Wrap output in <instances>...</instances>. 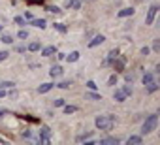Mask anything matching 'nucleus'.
<instances>
[{
	"mask_svg": "<svg viewBox=\"0 0 160 145\" xmlns=\"http://www.w3.org/2000/svg\"><path fill=\"white\" fill-rule=\"evenodd\" d=\"M94 124H96L98 130L109 132L111 128H113V124H115V115H100V117H96Z\"/></svg>",
	"mask_w": 160,
	"mask_h": 145,
	"instance_id": "1",
	"label": "nucleus"
},
{
	"mask_svg": "<svg viewBox=\"0 0 160 145\" xmlns=\"http://www.w3.org/2000/svg\"><path fill=\"white\" fill-rule=\"evenodd\" d=\"M156 126H158V115L153 113V115H149L145 119V123H143V126H141V134L147 136V134H151L153 130H156Z\"/></svg>",
	"mask_w": 160,
	"mask_h": 145,
	"instance_id": "2",
	"label": "nucleus"
},
{
	"mask_svg": "<svg viewBox=\"0 0 160 145\" xmlns=\"http://www.w3.org/2000/svg\"><path fill=\"white\" fill-rule=\"evenodd\" d=\"M156 12H158V4H153L147 12V17H145V25H153L154 23V17H156Z\"/></svg>",
	"mask_w": 160,
	"mask_h": 145,
	"instance_id": "3",
	"label": "nucleus"
},
{
	"mask_svg": "<svg viewBox=\"0 0 160 145\" xmlns=\"http://www.w3.org/2000/svg\"><path fill=\"white\" fill-rule=\"evenodd\" d=\"M49 136H51V128L49 126H42V130H40V143H49Z\"/></svg>",
	"mask_w": 160,
	"mask_h": 145,
	"instance_id": "4",
	"label": "nucleus"
},
{
	"mask_svg": "<svg viewBox=\"0 0 160 145\" xmlns=\"http://www.w3.org/2000/svg\"><path fill=\"white\" fill-rule=\"evenodd\" d=\"M125 62H126V59L119 55L117 59L111 62V64H113V68H115V72H122V70H125Z\"/></svg>",
	"mask_w": 160,
	"mask_h": 145,
	"instance_id": "5",
	"label": "nucleus"
},
{
	"mask_svg": "<svg viewBox=\"0 0 160 145\" xmlns=\"http://www.w3.org/2000/svg\"><path fill=\"white\" fill-rule=\"evenodd\" d=\"M106 41V38L102 34H98V36H94V38H92L90 41H89V47H96V45H100V44H104Z\"/></svg>",
	"mask_w": 160,
	"mask_h": 145,
	"instance_id": "6",
	"label": "nucleus"
},
{
	"mask_svg": "<svg viewBox=\"0 0 160 145\" xmlns=\"http://www.w3.org/2000/svg\"><path fill=\"white\" fill-rule=\"evenodd\" d=\"M113 98H115V102H125L128 96H126V92L122 91V89H117V91H115V94H113Z\"/></svg>",
	"mask_w": 160,
	"mask_h": 145,
	"instance_id": "7",
	"label": "nucleus"
},
{
	"mask_svg": "<svg viewBox=\"0 0 160 145\" xmlns=\"http://www.w3.org/2000/svg\"><path fill=\"white\" fill-rule=\"evenodd\" d=\"M55 53H56V47H55V45H47V47L42 49V57H53Z\"/></svg>",
	"mask_w": 160,
	"mask_h": 145,
	"instance_id": "8",
	"label": "nucleus"
},
{
	"mask_svg": "<svg viewBox=\"0 0 160 145\" xmlns=\"http://www.w3.org/2000/svg\"><path fill=\"white\" fill-rule=\"evenodd\" d=\"M158 87H160V85H158V83L153 79L151 83H147V85H145V89H147V92H149V94H153V92H156V91H158Z\"/></svg>",
	"mask_w": 160,
	"mask_h": 145,
	"instance_id": "9",
	"label": "nucleus"
},
{
	"mask_svg": "<svg viewBox=\"0 0 160 145\" xmlns=\"http://www.w3.org/2000/svg\"><path fill=\"white\" fill-rule=\"evenodd\" d=\"M30 25H32V27H36V28H45V27H47L45 19H32V21H30Z\"/></svg>",
	"mask_w": 160,
	"mask_h": 145,
	"instance_id": "10",
	"label": "nucleus"
},
{
	"mask_svg": "<svg viewBox=\"0 0 160 145\" xmlns=\"http://www.w3.org/2000/svg\"><path fill=\"white\" fill-rule=\"evenodd\" d=\"M134 12H136L134 8H125V9H121V12H119L117 15H119V17H132Z\"/></svg>",
	"mask_w": 160,
	"mask_h": 145,
	"instance_id": "11",
	"label": "nucleus"
},
{
	"mask_svg": "<svg viewBox=\"0 0 160 145\" xmlns=\"http://www.w3.org/2000/svg\"><path fill=\"white\" fill-rule=\"evenodd\" d=\"M53 83H43V85H40V89H38V92L40 94H45V92H49L51 89H53Z\"/></svg>",
	"mask_w": 160,
	"mask_h": 145,
	"instance_id": "12",
	"label": "nucleus"
},
{
	"mask_svg": "<svg viewBox=\"0 0 160 145\" xmlns=\"http://www.w3.org/2000/svg\"><path fill=\"white\" fill-rule=\"evenodd\" d=\"M141 141H143V138H141V136H130V138L126 139V143H128V145H139Z\"/></svg>",
	"mask_w": 160,
	"mask_h": 145,
	"instance_id": "13",
	"label": "nucleus"
},
{
	"mask_svg": "<svg viewBox=\"0 0 160 145\" xmlns=\"http://www.w3.org/2000/svg\"><path fill=\"white\" fill-rule=\"evenodd\" d=\"M66 8L79 9V8H81V0H68V2H66Z\"/></svg>",
	"mask_w": 160,
	"mask_h": 145,
	"instance_id": "14",
	"label": "nucleus"
},
{
	"mask_svg": "<svg viewBox=\"0 0 160 145\" xmlns=\"http://www.w3.org/2000/svg\"><path fill=\"white\" fill-rule=\"evenodd\" d=\"M117 143H119L117 138H104V139H100V145H117Z\"/></svg>",
	"mask_w": 160,
	"mask_h": 145,
	"instance_id": "15",
	"label": "nucleus"
},
{
	"mask_svg": "<svg viewBox=\"0 0 160 145\" xmlns=\"http://www.w3.org/2000/svg\"><path fill=\"white\" fill-rule=\"evenodd\" d=\"M49 75H51V77H59V75H62V68H60V66H53V68L49 70Z\"/></svg>",
	"mask_w": 160,
	"mask_h": 145,
	"instance_id": "16",
	"label": "nucleus"
},
{
	"mask_svg": "<svg viewBox=\"0 0 160 145\" xmlns=\"http://www.w3.org/2000/svg\"><path fill=\"white\" fill-rule=\"evenodd\" d=\"M119 57V51L117 49H113V51H109V53H107V60H106V64H111L113 60H115Z\"/></svg>",
	"mask_w": 160,
	"mask_h": 145,
	"instance_id": "17",
	"label": "nucleus"
},
{
	"mask_svg": "<svg viewBox=\"0 0 160 145\" xmlns=\"http://www.w3.org/2000/svg\"><path fill=\"white\" fill-rule=\"evenodd\" d=\"M40 47H42V44H38V41H32V44L27 47V51H30V53H36V51H40Z\"/></svg>",
	"mask_w": 160,
	"mask_h": 145,
	"instance_id": "18",
	"label": "nucleus"
},
{
	"mask_svg": "<svg viewBox=\"0 0 160 145\" xmlns=\"http://www.w3.org/2000/svg\"><path fill=\"white\" fill-rule=\"evenodd\" d=\"M53 27H55L56 30H59L60 34H66V32H68V27H66V25H62V23H55Z\"/></svg>",
	"mask_w": 160,
	"mask_h": 145,
	"instance_id": "19",
	"label": "nucleus"
},
{
	"mask_svg": "<svg viewBox=\"0 0 160 145\" xmlns=\"http://www.w3.org/2000/svg\"><path fill=\"white\" fill-rule=\"evenodd\" d=\"M90 136H92V132H85V134H79V136L75 138V141H77V143H81V141H85V139H89Z\"/></svg>",
	"mask_w": 160,
	"mask_h": 145,
	"instance_id": "20",
	"label": "nucleus"
},
{
	"mask_svg": "<svg viewBox=\"0 0 160 145\" xmlns=\"http://www.w3.org/2000/svg\"><path fill=\"white\" fill-rule=\"evenodd\" d=\"M85 98H87V100H102V96L96 94V92H87Z\"/></svg>",
	"mask_w": 160,
	"mask_h": 145,
	"instance_id": "21",
	"label": "nucleus"
},
{
	"mask_svg": "<svg viewBox=\"0 0 160 145\" xmlns=\"http://www.w3.org/2000/svg\"><path fill=\"white\" fill-rule=\"evenodd\" d=\"M66 59H68V62H75L77 59H79V53H77V51H74V53H70Z\"/></svg>",
	"mask_w": 160,
	"mask_h": 145,
	"instance_id": "22",
	"label": "nucleus"
},
{
	"mask_svg": "<svg viewBox=\"0 0 160 145\" xmlns=\"http://www.w3.org/2000/svg\"><path fill=\"white\" fill-rule=\"evenodd\" d=\"M13 21H15V25H19V27H25V25H27V21H25V17H21V15H17V17H15Z\"/></svg>",
	"mask_w": 160,
	"mask_h": 145,
	"instance_id": "23",
	"label": "nucleus"
},
{
	"mask_svg": "<svg viewBox=\"0 0 160 145\" xmlns=\"http://www.w3.org/2000/svg\"><path fill=\"white\" fill-rule=\"evenodd\" d=\"M153 79H154V77H153V74H151V72H147V74L143 75V85H147V83H151Z\"/></svg>",
	"mask_w": 160,
	"mask_h": 145,
	"instance_id": "24",
	"label": "nucleus"
},
{
	"mask_svg": "<svg viewBox=\"0 0 160 145\" xmlns=\"http://www.w3.org/2000/svg\"><path fill=\"white\" fill-rule=\"evenodd\" d=\"M75 111H77L75 106H64V113H66V115H70V113H75Z\"/></svg>",
	"mask_w": 160,
	"mask_h": 145,
	"instance_id": "25",
	"label": "nucleus"
},
{
	"mask_svg": "<svg viewBox=\"0 0 160 145\" xmlns=\"http://www.w3.org/2000/svg\"><path fill=\"white\" fill-rule=\"evenodd\" d=\"M0 87H2V89H8V87H9V89H13L15 83L13 81H2V83H0Z\"/></svg>",
	"mask_w": 160,
	"mask_h": 145,
	"instance_id": "26",
	"label": "nucleus"
},
{
	"mask_svg": "<svg viewBox=\"0 0 160 145\" xmlns=\"http://www.w3.org/2000/svg\"><path fill=\"white\" fill-rule=\"evenodd\" d=\"M19 40H27L28 38V32H27V30H25V28H21V30H19Z\"/></svg>",
	"mask_w": 160,
	"mask_h": 145,
	"instance_id": "27",
	"label": "nucleus"
},
{
	"mask_svg": "<svg viewBox=\"0 0 160 145\" xmlns=\"http://www.w3.org/2000/svg\"><path fill=\"white\" fill-rule=\"evenodd\" d=\"M53 106H55V107H62V106H64V98H56V100L53 102Z\"/></svg>",
	"mask_w": 160,
	"mask_h": 145,
	"instance_id": "28",
	"label": "nucleus"
},
{
	"mask_svg": "<svg viewBox=\"0 0 160 145\" xmlns=\"http://www.w3.org/2000/svg\"><path fill=\"white\" fill-rule=\"evenodd\" d=\"M0 41H4V44H8V45H9L13 40H12V36H9V34H6V36H2V38H0Z\"/></svg>",
	"mask_w": 160,
	"mask_h": 145,
	"instance_id": "29",
	"label": "nucleus"
},
{
	"mask_svg": "<svg viewBox=\"0 0 160 145\" xmlns=\"http://www.w3.org/2000/svg\"><path fill=\"white\" fill-rule=\"evenodd\" d=\"M47 12H51V13H60L62 9H60V8H56V6H47Z\"/></svg>",
	"mask_w": 160,
	"mask_h": 145,
	"instance_id": "30",
	"label": "nucleus"
},
{
	"mask_svg": "<svg viewBox=\"0 0 160 145\" xmlns=\"http://www.w3.org/2000/svg\"><path fill=\"white\" fill-rule=\"evenodd\" d=\"M153 51H154V53H158V51H160V41L158 40L153 41Z\"/></svg>",
	"mask_w": 160,
	"mask_h": 145,
	"instance_id": "31",
	"label": "nucleus"
},
{
	"mask_svg": "<svg viewBox=\"0 0 160 145\" xmlns=\"http://www.w3.org/2000/svg\"><path fill=\"white\" fill-rule=\"evenodd\" d=\"M122 91L126 92V96H132V87H128V85H122Z\"/></svg>",
	"mask_w": 160,
	"mask_h": 145,
	"instance_id": "32",
	"label": "nucleus"
},
{
	"mask_svg": "<svg viewBox=\"0 0 160 145\" xmlns=\"http://www.w3.org/2000/svg\"><path fill=\"white\" fill-rule=\"evenodd\" d=\"M56 87H59V89H68V87H70V81H62V83H59Z\"/></svg>",
	"mask_w": 160,
	"mask_h": 145,
	"instance_id": "33",
	"label": "nucleus"
},
{
	"mask_svg": "<svg viewBox=\"0 0 160 145\" xmlns=\"http://www.w3.org/2000/svg\"><path fill=\"white\" fill-rule=\"evenodd\" d=\"M8 57H9V53H8V51H0V62H2V60H6Z\"/></svg>",
	"mask_w": 160,
	"mask_h": 145,
	"instance_id": "34",
	"label": "nucleus"
},
{
	"mask_svg": "<svg viewBox=\"0 0 160 145\" xmlns=\"http://www.w3.org/2000/svg\"><path fill=\"white\" fill-rule=\"evenodd\" d=\"M87 87H89L90 91H96V87H98V85H96L94 81H87Z\"/></svg>",
	"mask_w": 160,
	"mask_h": 145,
	"instance_id": "35",
	"label": "nucleus"
},
{
	"mask_svg": "<svg viewBox=\"0 0 160 145\" xmlns=\"http://www.w3.org/2000/svg\"><path fill=\"white\" fill-rule=\"evenodd\" d=\"M107 83H109L111 87H113V85H117V75H111L109 79H107Z\"/></svg>",
	"mask_w": 160,
	"mask_h": 145,
	"instance_id": "36",
	"label": "nucleus"
},
{
	"mask_svg": "<svg viewBox=\"0 0 160 145\" xmlns=\"http://www.w3.org/2000/svg\"><path fill=\"white\" fill-rule=\"evenodd\" d=\"M6 96H9L12 100H15L17 98V91H12V92H6Z\"/></svg>",
	"mask_w": 160,
	"mask_h": 145,
	"instance_id": "37",
	"label": "nucleus"
},
{
	"mask_svg": "<svg viewBox=\"0 0 160 145\" xmlns=\"http://www.w3.org/2000/svg\"><path fill=\"white\" fill-rule=\"evenodd\" d=\"M4 115H8V109L6 107H0V117H4Z\"/></svg>",
	"mask_w": 160,
	"mask_h": 145,
	"instance_id": "38",
	"label": "nucleus"
},
{
	"mask_svg": "<svg viewBox=\"0 0 160 145\" xmlns=\"http://www.w3.org/2000/svg\"><path fill=\"white\" fill-rule=\"evenodd\" d=\"M25 51H27V47H25V45H19V47H17V53H25Z\"/></svg>",
	"mask_w": 160,
	"mask_h": 145,
	"instance_id": "39",
	"label": "nucleus"
},
{
	"mask_svg": "<svg viewBox=\"0 0 160 145\" xmlns=\"http://www.w3.org/2000/svg\"><path fill=\"white\" fill-rule=\"evenodd\" d=\"M149 51H151L149 47H141V55H149Z\"/></svg>",
	"mask_w": 160,
	"mask_h": 145,
	"instance_id": "40",
	"label": "nucleus"
},
{
	"mask_svg": "<svg viewBox=\"0 0 160 145\" xmlns=\"http://www.w3.org/2000/svg\"><path fill=\"white\" fill-rule=\"evenodd\" d=\"M25 19H30V21H32L34 17H32V13H30V12H27V13H25Z\"/></svg>",
	"mask_w": 160,
	"mask_h": 145,
	"instance_id": "41",
	"label": "nucleus"
},
{
	"mask_svg": "<svg viewBox=\"0 0 160 145\" xmlns=\"http://www.w3.org/2000/svg\"><path fill=\"white\" fill-rule=\"evenodd\" d=\"M126 81H128V83H132V81H134V75H130V74H126Z\"/></svg>",
	"mask_w": 160,
	"mask_h": 145,
	"instance_id": "42",
	"label": "nucleus"
},
{
	"mask_svg": "<svg viewBox=\"0 0 160 145\" xmlns=\"http://www.w3.org/2000/svg\"><path fill=\"white\" fill-rule=\"evenodd\" d=\"M4 96H6V91H4L2 87H0V98H4Z\"/></svg>",
	"mask_w": 160,
	"mask_h": 145,
	"instance_id": "43",
	"label": "nucleus"
},
{
	"mask_svg": "<svg viewBox=\"0 0 160 145\" xmlns=\"http://www.w3.org/2000/svg\"><path fill=\"white\" fill-rule=\"evenodd\" d=\"M2 28H4V25H0V30H2Z\"/></svg>",
	"mask_w": 160,
	"mask_h": 145,
	"instance_id": "44",
	"label": "nucleus"
},
{
	"mask_svg": "<svg viewBox=\"0 0 160 145\" xmlns=\"http://www.w3.org/2000/svg\"><path fill=\"white\" fill-rule=\"evenodd\" d=\"M0 143H4V139H2V138H0Z\"/></svg>",
	"mask_w": 160,
	"mask_h": 145,
	"instance_id": "45",
	"label": "nucleus"
}]
</instances>
